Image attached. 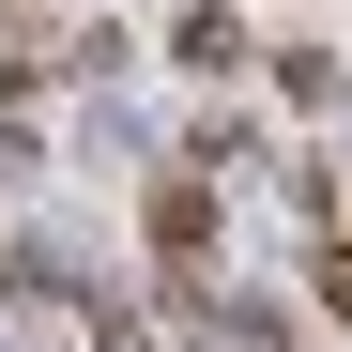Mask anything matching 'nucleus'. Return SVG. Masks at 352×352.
Wrapping results in <instances>:
<instances>
[{"mask_svg":"<svg viewBox=\"0 0 352 352\" xmlns=\"http://www.w3.org/2000/svg\"><path fill=\"white\" fill-rule=\"evenodd\" d=\"M153 261L168 276L214 261V168H153Z\"/></svg>","mask_w":352,"mask_h":352,"instance_id":"nucleus-1","label":"nucleus"},{"mask_svg":"<svg viewBox=\"0 0 352 352\" xmlns=\"http://www.w3.org/2000/svg\"><path fill=\"white\" fill-rule=\"evenodd\" d=\"M168 62H184V77H214V92H230V77L261 62V46H245V16H214V0H199V16L168 31Z\"/></svg>","mask_w":352,"mask_h":352,"instance_id":"nucleus-2","label":"nucleus"}]
</instances>
